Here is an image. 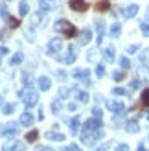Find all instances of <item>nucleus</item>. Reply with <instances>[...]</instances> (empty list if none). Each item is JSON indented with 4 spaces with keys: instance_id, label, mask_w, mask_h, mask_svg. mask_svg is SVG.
<instances>
[{
    "instance_id": "30",
    "label": "nucleus",
    "mask_w": 149,
    "mask_h": 151,
    "mask_svg": "<svg viewBox=\"0 0 149 151\" xmlns=\"http://www.w3.org/2000/svg\"><path fill=\"white\" fill-rule=\"evenodd\" d=\"M13 111H15V103H7V105H4V107H2L4 114H11Z\"/></svg>"
},
{
    "instance_id": "48",
    "label": "nucleus",
    "mask_w": 149,
    "mask_h": 151,
    "mask_svg": "<svg viewBox=\"0 0 149 151\" xmlns=\"http://www.w3.org/2000/svg\"><path fill=\"white\" fill-rule=\"evenodd\" d=\"M76 109H77L76 103H68V111H76Z\"/></svg>"
},
{
    "instance_id": "4",
    "label": "nucleus",
    "mask_w": 149,
    "mask_h": 151,
    "mask_svg": "<svg viewBox=\"0 0 149 151\" xmlns=\"http://www.w3.org/2000/svg\"><path fill=\"white\" fill-rule=\"evenodd\" d=\"M70 9L77 11V13H83V11L88 9V4L85 0H70Z\"/></svg>"
},
{
    "instance_id": "6",
    "label": "nucleus",
    "mask_w": 149,
    "mask_h": 151,
    "mask_svg": "<svg viewBox=\"0 0 149 151\" xmlns=\"http://www.w3.org/2000/svg\"><path fill=\"white\" fill-rule=\"evenodd\" d=\"M107 109L110 112H123L125 105H123V101H107Z\"/></svg>"
},
{
    "instance_id": "47",
    "label": "nucleus",
    "mask_w": 149,
    "mask_h": 151,
    "mask_svg": "<svg viewBox=\"0 0 149 151\" xmlns=\"http://www.w3.org/2000/svg\"><path fill=\"white\" fill-rule=\"evenodd\" d=\"M136 50H138V46H129V48H127V52H129V54H135Z\"/></svg>"
},
{
    "instance_id": "7",
    "label": "nucleus",
    "mask_w": 149,
    "mask_h": 151,
    "mask_svg": "<svg viewBox=\"0 0 149 151\" xmlns=\"http://www.w3.org/2000/svg\"><path fill=\"white\" fill-rule=\"evenodd\" d=\"M17 133H19V125L15 124V122L7 124V125L4 127V134H6V137H15Z\"/></svg>"
},
{
    "instance_id": "20",
    "label": "nucleus",
    "mask_w": 149,
    "mask_h": 151,
    "mask_svg": "<svg viewBox=\"0 0 149 151\" xmlns=\"http://www.w3.org/2000/svg\"><path fill=\"white\" fill-rule=\"evenodd\" d=\"M46 138H48V140H57V142H63V140H64V134H63V133H54V131H48V133H46Z\"/></svg>"
},
{
    "instance_id": "49",
    "label": "nucleus",
    "mask_w": 149,
    "mask_h": 151,
    "mask_svg": "<svg viewBox=\"0 0 149 151\" xmlns=\"http://www.w3.org/2000/svg\"><path fill=\"white\" fill-rule=\"evenodd\" d=\"M136 151H145V147H144V144H140V146L136 147Z\"/></svg>"
},
{
    "instance_id": "29",
    "label": "nucleus",
    "mask_w": 149,
    "mask_h": 151,
    "mask_svg": "<svg viewBox=\"0 0 149 151\" xmlns=\"http://www.w3.org/2000/svg\"><path fill=\"white\" fill-rule=\"evenodd\" d=\"M7 24H9V28H19L20 26V20L19 19H13V17H7Z\"/></svg>"
},
{
    "instance_id": "51",
    "label": "nucleus",
    "mask_w": 149,
    "mask_h": 151,
    "mask_svg": "<svg viewBox=\"0 0 149 151\" xmlns=\"http://www.w3.org/2000/svg\"><path fill=\"white\" fill-rule=\"evenodd\" d=\"M145 19H147V22H149V7H147V13H145Z\"/></svg>"
},
{
    "instance_id": "53",
    "label": "nucleus",
    "mask_w": 149,
    "mask_h": 151,
    "mask_svg": "<svg viewBox=\"0 0 149 151\" xmlns=\"http://www.w3.org/2000/svg\"><path fill=\"white\" fill-rule=\"evenodd\" d=\"M147 120H149V112H147Z\"/></svg>"
},
{
    "instance_id": "52",
    "label": "nucleus",
    "mask_w": 149,
    "mask_h": 151,
    "mask_svg": "<svg viewBox=\"0 0 149 151\" xmlns=\"http://www.w3.org/2000/svg\"><path fill=\"white\" fill-rule=\"evenodd\" d=\"M0 103H2V96H0Z\"/></svg>"
},
{
    "instance_id": "15",
    "label": "nucleus",
    "mask_w": 149,
    "mask_h": 151,
    "mask_svg": "<svg viewBox=\"0 0 149 151\" xmlns=\"http://www.w3.org/2000/svg\"><path fill=\"white\" fill-rule=\"evenodd\" d=\"M114 54H116V52H114V46H107L105 50H103V57H105V61H114Z\"/></svg>"
},
{
    "instance_id": "3",
    "label": "nucleus",
    "mask_w": 149,
    "mask_h": 151,
    "mask_svg": "<svg viewBox=\"0 0 149 151\" xmlns=\"http://www.w3.org/2000/svg\"><path fill=\"white\" fill-rule=\"evenodd\" d=\"M61 48H63V41L59 39V37H54V39L48 41V52L50 54H57Z\"/></svg>"
},
{
    "instance_id": "33",
    "label": "nucleus",
    "mask_w": 149,
    "mask_h": 151,
    "mask_svg": "<svg viewBox=\"0 0 149 151\" xmlns=\"http://www.w3.org/2000/svg\"><path fill=\"white\" fill-rule=\"evenodd\" d=\"M112 94L114 96H127V90L122 87H116V88H112Z\"/></svg>"
},
{
    "instance_id": "28",
    "label": "nucleus",
    "mask_w": 149,
    "mask_h": 151,
    "mask_svg": "<svg viewBox=\"0 0 149 151\" xmlns=\"http://www.w3.org/2000/svg\"><path fill=\"white\" fill-rule=\"evenodd\" d=\"M63 109V103H61V100H55L54 103H52V112H54V114H57L59 111Z\"/></svg>"
},
{
    "instance_id": "17",
    "label": "nucleus",
    "mask_w": 149,
    "mask_h": 151,
    "mask_svg": "<svg viewBox=\"0 0 149 151\" xmlns=\"http://www.w3.org/2000/svg\"><path fill=\"white\" fill-rule=\"evenodd\" d=\"M125 129H127V133H138L140 131V125L136 120H129L127 125H125Z\"/></svg>"
},
{
    "instance_id": "37",
    "label": "nucleus",
    "mask_w": 149,
    "mask_h": 151,
    "mask_svg": "<svg viewBox=\"0 0 149 151\" xmlns=\"http://www.w3.org/2000/svg\"><path fill=\"white\" fill-rule=\"evenodd\" d=\"M96 76H98V78H103V76H105V66H103V65L96 66Z\"/></svg>"
},
{
    "instance_id": "5",
    "label": "nucleus",
    "mask_w": 149,
    "mask_h": 151,
    "mask_svg": "<svg viewBox=\"0 0 149 151\" xmlns=\"http://www.w3.org/2000/svg\"><path fill=\"white\" fill-rule=\"evenodd\" d=\"M57 61H61V63H64V65H72L74 61H76V54H74V48L70 46L68 52H66V55H64V57H57Z\"/></svg>"
},
{
    "instance_id": "18",
    "label": "nucleus",
    "mask_w": 149,
    "mask_h": 151,
    "mask_svg": "<svg viewBox=\"0 0 149 151\" xmlns=\"http://www.w3.org/2000/svg\"><path fill=\"white\" fill-rule=\"evenodd\" d=\"M70 133L72 134H77L79 133V116H74L70 120Z\"/></svg>"
},
{
    "instance_id": "26",
    "label": "nucleus",
    "mask_w": 149,
    "mask_h": 151,
    "mask_svg": "<svg viewBox=\"0 0 149 151\" xmlns=\"http://www.w3.org/2000/svg\"><path fill=\"white\" fill-rule=\"evenodd\" d=\"M109 7H110L109 0H101V2H98V4H96V9H98V11H107Z\"/></svg>"
},
{
    "instance_id": "34",
    "label": "nucleus",
    "mask_w": 149,
    "mask_h": 151,
    "mask_svg": "<svg viewBox=\"0 0 149 151\" xmlns=\"http://www.w3.org/2000/svg\"><path fill=\"white\" fill-rule=\"evenodd\" d=\"M142 103L145 105V107H149V88H145L142 92Z\"/></svg>"
},
{
    "instance_id": "24",
    "label": "nucleus",
    "mask_w": 149,
    "mask_h": 151,
    "mask_svg": "<svg viewBox=\"0 0 149 151\" xmlns=\"http://www.w3.org/2000/svg\"><path fill=\"white\" fill-rule=\"evenodd\" d=\"M22 59H24V55H22V52H17V54H15V55L11 57V61H9V63H11L13 66H17L19 63H22Z\"/></svg>"
},
{
    "instance_id": "2",
    "label": "nucleus",
    "mask_w": 149,
    "mask_h": 151,
    "mask_svg": "<svg viewBox=\"0 0 149 151\" xmlns=\"http://www.w3.org/2000/svg\"><path fill=\"white\" fill-rule=\"evenodd\" d=\"M54 29H55V32H63L66 37H76V33H77V29L74 28L68 20H64V19L57 20L55 24H54Z\"/></svg>"
},
{
    "instance_id": "12",
    "label": "nucleus",
    "mask_w": 149,
    "mask_h": 151,
    "mask_svg": "<svg viewBox=\"0 0 149 151\" xmlns=\"http://www.w3.org/2000/svg\"><path fill=\"white\" fill-rule=\"evenodd\" d=\"M96 29H98V44L103 41V33H105V22L96 20Z\"/></svg>"
},
{
    "instance_id": "16",
    "label": "nucleus",
    "mask_w": 149,
    "mask_h": 151,
    "mask_svg": "<svg viewBox=\"0 0 149 151\" xmlns=\"http://www.w3.org/2000/svg\"><path fill=\"white\" fill-rule=\"evenodd\" d=\"M120 33H122V26L118 24V22H114V24L110 26V29H109V35L112 37V39H116V37H120Z\"/></svg>"
},
{
    "instance_id": "23",
    "label": "nucleus",
    "mask_w": 149,
    "mask_h": 151,
    "mask_svg": "<svg viewBox=\"0 0 149 151\" xmlns=\"http://www.w3.org/2000/svg\"><path fill=\"white\" fill-rule=\"evenodd\" d=\"M138 76H140V79L149 81V68H147V66H140V68H138Z\"/></svg>"
},
{
    "instance_id": "39",
    "label": "nucleus",
    "mask_w": 149,
    "mask_h": 151,
    "mask_svg": "<svg viewBox=\"0 0 149 151\" xmlns=\"http://www.w3.org/2000/svg\"><path fill=\"white\" fill-rule=\"evenodd\" d=\"M61 151H79V147H77V144H70V146H66V147H63Z\"/></svg>"
},
{
    "instance_id": "41",
    "label": "nucleus",
    "mask_w": 149,
    "mask_h": 151,
    "mask_svg": "<svg viewBox=\"0 0 149 151\" xmlns=\"http://www.w3.org/2000/svg\"><path fill=\"white\" fill-rule=\"evenodd\" d=\"M116 151H129V146H127V144H120Z\"/></svg>"
},
{
    "instance_id": "13",
    "label": "nucleus",
    "mask_w": 149,
    "mask_h": 151,
    "mask_svg": "<svg viewBox=\"0 0 149 151\" xmlns=\"http://www.w3.org/2000/svg\"><path fill=\"white\" fill-rule=\"evenodd\" d=\"M39 4H41V9L48 11V9H54L57 6V0H39Z\"/></svg>"
},
{
    "instance_id": "46",
    "label": "nucleus",
    "mask_w": 149,
    "mask_h": 151,
    "mask_svg": "<svg viewBox=\"0 0 149 151\" xmlns=\"http://www.w3.org/2000/svg\"><path fill=\"white\" fill-rule=\"evenodd\" d=\"M138 87H140V79H138V81H133V83H131V88H138Z\"/></svg>"
},
{
    "instance_id": "1",
    "label": "nucleus",
    "mask_w": 149,
    "mask_h": 151,
    "mask_svg": "<svg viewBox=\"0 0 149 151\" xmlns=\"http://www.w3.org/2000/svg\"><path fill=\"white\" fill-rule=\"evenodd\" d=\"M19 98H20V101L26 105V107H33V105L39 101V94L35 92V90L32 88H22L19 90Z\"/></svg>"
},
{
    "instance_id": "44",
    "label": "nucleus",
    "mask_w": 149,
    "mask_h": 151,
    "mask_svg": "<svg viewBox=\"0 0 149 151\" xmlns=\"http://www.w3.org/2000/svg\"><path fill=\"white\" fill-rule=\"evenodd\" d=\"M94 57H96V52L90 50V52H88V61H94Z\"/></svg>"
},
{
    "instance_id": "10",
    "label": "nucleus",
    "mask_w": 149,
    "mask_h": 151,
    "mask_svg": "<svg viewBox=\"0 0 149 151\" xmlns=\"http://www.w3.org/2000/svg\"><path fill=\"white\" fill-rule=\"evenodd\" d=\"M37 85H39L41 90H48L52 87V81H50V78H46V76H41V78L37 79Z\"/></svg>"
},
{
    "instance_id": "35",
    "label": "nucleus",
    "mask_w": 149,
    "mask_h": 151,
    "mask_svg": "<svg viewBox=\"0 0 149 151\" xmlns=\"http://www.w3.org/2000/svg\"><path fill=\"white\" fill-rule=\"evenodd\" d=\"M112 78H114V81H122V79L125 78V72H122V70H116V72L112 74Z\"/></svg>"
},
{
    "instance_id": "27",
    "label": "nucleus",
    "mask_w": 149,
    "mask_h": 151,
    "mask_svg": "<svg viewBox=\"0 0 149 151\" xmlns=\"http://www.w3.org/2000/svg\"><path fill=\"white\" fill-rule=\"evenodd\" d=\"M138 59H140V63H144V65H149V48H145L142 54L138 55Z\"/></svg>"
},
{
    "instance_id": "42",
    "label": "nucleus",
    "mask_w": 149,
    "mask_h": 151,
    "mask_svg": "<svg viewBox=\"0 0 149 151\" xmlns=\"http://www.w3.org/2000/svg\"><path fill=\"white\" fill-rule=\"evenodd\" d=\"M0 54H2V55H7V54H9V48H7V46H2V48H0Z\"/></svg>"
},
{
    "instance_id": "50",
    "label": "nucleus",
    "mask_w": 149,
    "mask_h": 151,
    "mask_svg": "<svg viewBox=\"0 0 149 151\" xmlns=\"http://www.w3.org/2000/svg\"><path fill=\"white\" fill-rule=\"evenodd\" d=\"M37 151H54V149H50V147H41V149H37Z\"/></svg>"
},
{
    "instance_id": "32",
    "label": "nucleus",
    "mask_w": 149,
    "mask_h": 151,
    "mask_svg": "<svg viewBox=\"0 0 149 151\" xmlns=\"http://www.w3.org/2000/svg\"><path fill=\"white\" fill-rule=\"evenodd\" d=\"M120 66H122L123 70H127V68H131V61H129L127 57H122L120 59Z\"/></svg>"
},
{
    "instance_id": "22",
    "label": "nucleus",
    "mask_w": 149,
    "mask_h": 151,
    "mask_svg": "<svg viewBox=\"0 0 149 151\" xmlns=\"http://www.w3.org/2000/svg\"><path fill=\"white\" fill-rule=\"evenodd\" d=\"M76 98H77V101H81V103L88 101V94L85 92V90H76Z\"/></svg>"
},
{
    "instance_id": "38",
    "label": "nucleus",
    "mask_w": 149,
    "mask_h": 151,
    "mask_svg": "<svg viewBox=\"0 0 149 151\" xmlns=\"http://www.w3.org/2000/svg\"><path fill=\"white\" fill-rule=\"evenodd\" d=\"M140 29H142V33L145 37H149V22H142V24H140Z\"/></svg>"
},
{
    "instance_id": "36",
    "label": "nucleus",
    "mask_w": 149,
    "mask_h": 151,
    "mask_svg": "<svg viewBox=\"0 0 149 151\" xmlns=\"http://www.w3.org/2000/svg\"><path fill=\"white\" fill-rule=\"evenodd\" d=\"M0 17H2L4 20H6L7 17H9V11H7V7H6L4 4H2V6H0Z\"/></svg>"
},
{
    "instance_id": "11",
    "label": "nucleus",
    "mask_w": 149,
    "mask_h": 151,
    "mask_svg": "<svg viewBox=\"0 0 149 151\" xmlns=\"http://www.w3.org/2000/svg\"><path fill=\"white\" fill-rule=\"evenodd\" d=\"M33 120H35V118H33L32 112H22V114H20V124H22V125H26V127H28V125H32V124H33Z\"/></svg>"
},
{
    "instance_id": "45",
    "label": "nucleus",
    "mask_w": 149,
    "mask_h": 151,
    "mask_svg": "<svg viewBox=\"0 0 149 151\" xmlns=\"http://www.w3.org/2000/svg\"><path fill=\"white\" fill-rule=\"evenodd\" d=\"M92 114H94L96 118H101V111H100V109H94V111H92Z\"/></svg>"
},
{
    "instance_id": "8",
    "label": "nucleus",
    "mask_w": 149,
    "mask_h": 151,
    "mask_svg": "<svg viewBox=\"0 0 149 151\" xmlns=\"http://www.w3.org/2000/svg\"><path fill=\"white\" fill-rule=\"evenodd\" d=\"M2 151H26V146L22 144V142H11V144H7Z\"/></svg>"
},
{
    "instance_id": "43",
    "label": "nucleus",
    "mask_w": 149,
    "mask_h": 151,
    "mask_svg": "<svg viewBox=\"0 0 149 151\" xmlns=\"http://www.w3.org/2000/svg\"><path fill=\"white\" fill-rule=\"evenodd\" d=\"M57 78H59V79H66V74H64L63 70H57Z\"/></svg>"
},
{
    "instance_id": "9",
    "label": "nucleus",
    "mask_w": 149,
    "mask_h": 151,
    "mask_svg": "<svg viewBox=\"0 0 149 151\" xmlns=\"http://www.w3.org/2000/svg\"><path fill=\"white\" fill-rule=\"evenodd\" d=\"M136 13H138V6L136 4H131L129 7H125V9H123V17L125 19H133V17H136Z\"/></svg>"
},
{
    "instance_id": "19",
    "label": "nucleus",
    "mask_w": 149,
    "mask_h": 151,
    "mask_svg": "<svg viewBox=\"0 0 149 151\" xmlns=\"http://www.w3.org/2000/svg\"><path fill=\"white\" fill-rule=\"evenodd\" d=\"M88 74H90V72H88L87 68H77V70L72 72V76H74L76 79H85V78H88Z\"/></svg>"
},
{
    "instance_id": "14",
    "label": "nucleus",
    "mask_w": 149,
    "mask_h": 151,
    "mask_svg": "<svg viewBox=\"0 0 149 151\" xmlns=\"http://www.w3.org/2000/svg\"><path fill=\"white\" fill-rule=\"evenodd\" d=\"M90 39H92V32H90V29H83L81 35H79V42L87 44V42H90Z\"/></svg>"
},
{
    "instance_id": "40",
    "label": "nucleus",
    "mask_w": 149,
    "mask_h": 151,
    "mask_svg": "<svg viewBox=\"0 0 149 151\" xmlns=\"http://www.w3.org/2000/svg\"><path fill=\"white\" fill-rule=\"evenodd\" d=\"M68 94H70V90H68V88H64V87H63V88H59V96H61V98H66Z\"/></svg>"
},
{
    "instance_id": "25",
    "label": "nucleus",
    "mask_w": 149,
    "mask_h": 151,
    "mask_svg": "<svg viewBox=\"0 0 149 151\" xmlns=\"http://www.w3.org/2000/svg\"><path fill=\"white\" fill-rule=\"evenodd\" d=\"M28 13H29L28 2H20V6H19V15H20V17H24V15H28Z\"/></svg>"
},
{
    "instance_id": "21",
    "label": "nucleus",
    "mask_w": 149,
    "mask_h": 151,
    "mask_svg": "<svg viewBox=\"0 0 149 151\" xmlns=\"http://www.w3.org/2000/svg\"><path fill=\"white\" fill-rule=\"evenodd\" d=\"M42 17H44V9H41V11H37L33 17H32V26H37L39 22L42 20Z\"/></svg>"
},
{
    "instance_id": "31",
    "label": "nucleus",
    "mask_w": 149,
    "mask_h": 151,
    "mask_svg": "<svg viewBox=\"0 0 149 151\" xmlns=\"http://www.w3.org/2000/svg\"><path fill=\"white\" fill-rule=\"evenodd\" d=\"M37 138H39V133H37V131H29V133L26 134V140H28V142H35Z\"/></svg>"
}]
</instances>
